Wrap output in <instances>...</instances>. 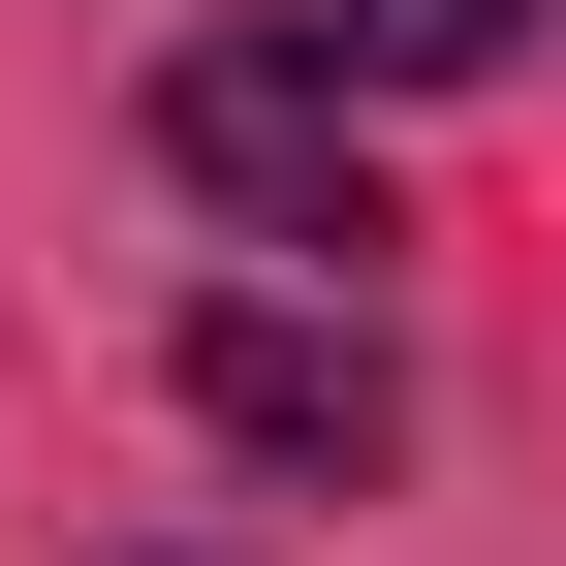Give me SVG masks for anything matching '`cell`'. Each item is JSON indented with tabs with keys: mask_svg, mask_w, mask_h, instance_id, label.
Instances as JSON below:
<instances>
[{
	"mask_svg": "<svg viewBox=\"0 0 566 566\" xmlns=\"http://www.w3.org/2000/svg\"><path fill=\"white\" fill-rule=\"evenodd\" d=\"M346 95H378L346 32H189L158 63V158L221 189V221H283V252H378V126Z\"/></svg>",
	"mask_w": 566,
	"mask_h": 566,
	"instance_id": "obj_1",
	"label": "cell"
},
{
	"mask_svg": "<svg viewBox=\"0 0 566 566\" xmlns=\"http://www.w3.org/2000/svg\"><path fill=\"white\" fill-rule=\"evenodd\" d=\"M189 409H221L252 472H409V346L315 315V283H189Z\"/></svg>",
	"mask_w": 566,
	"mask_h": 566,
	"instance_id": "obj_2",
	"label": "cell"
},
{
	"mask_svg": "<svg viewBox=\"0 0 566 566\" xmlns=\"http://www.w3.org/2000/svg\"><path fill=\"white\" fill-rule=\"evenodd\" d=\"M346 63H378V95H472V63H535V0H315Z\"/></svg>",
	"mask_w": 566,
	"mask_h": 566,
	"instance_id": "obj_3",
	"label": "cell"
}]
</instances>
